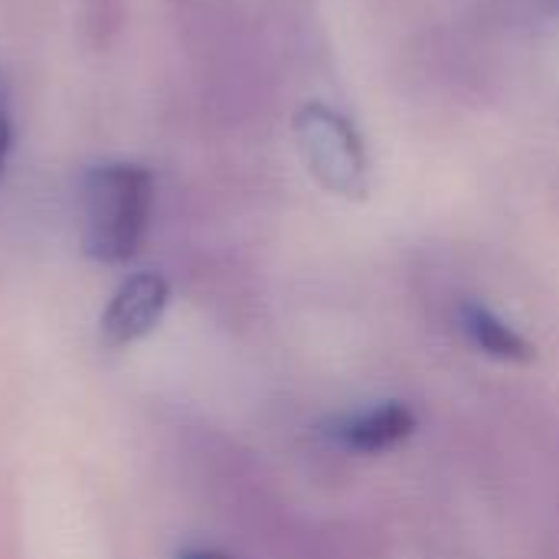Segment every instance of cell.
Listing matches in <instances>:
<instances>
[{"mask_svg": "<svg viewBox=\"0 0 559 559\" xmlns=\"http://www.w3.org/2000/svg\"><path fill=\"white\" fill-rule=\"evenodd\" d=\"M154 174L134 160H102L82 174L79 242L98 265H128L151 229Z\"/></svg>", "mask_w": 559, "mask_h": 559, "instance_id": "6da1fadb", "label": "cell"}, {"mask_svg": "<svg viewBox=\"0 0 559 559\" xmlns=\"http://www.w3.org/2000/svg\"><path fill=\"white\" fill-rule=\"evenodd\" d=\"M295 134L305 151L311 174L337 197L360 200L367 197V151L357 138L354 124L328 108V105H305L295 118Z\"/></svg>", "mask_w": 559, "mask_h": 559, "instance_id": "7a4b0ae2", "label": "cell"}, {"mask_svg": "<svg viewBox=\"0 0 559 559\" xmlns=\"http://www.w3.org/2000/svg\"><path fill=\"white\" fill-rule=\"evenodd\" d=\"M170 308V282L160 272H131L98 314V337L108 350H128L147 341Z\"/></svg>", "mask_w": 559, "mask_h": 559, "instance_id": "3957f363", "label": "cell"}, {"mask_svg": "<svg viewBox=\"0 0 559 559\" xmlns=\"http://www.w3.org/2000/svg\"><path fill=\"white\" fill-rule=\"evenodd\" d=\"M419 426V416L409 403L386 400L367 409H357L350 416H341L328 426V436L344 452L357 455H383L396 445H403Z\"/></svg>", "mask_w": 559, "mask_h": 559, "instance_id": "277c9868", "label": "cell"}, {"mask_svg": "<svg viewBox=\"0 0 559 559\" xmlns=\"http://www.w3.org/2000/svg\"><path fill=\"white\" fill-rule=\"evenodd\" d=\"M459 328L468 337V344L491 360H501V364H531L534 360V344L488 305L465 301L459 308Z\"/></svg>", "mask_w": 559, "mask_h": 559, "instance_id": "5b68a950", "label": "cell"}, {"mask_svg": "<svg viewBox=\"0 0 559 559\" xmlns=\"http://www.w3.org/2000/svg\"><path fill=\"white\" fill-rule=\"evenodd\" d=\"M10 151H13V108H10V88H7V79H3V72H0V180H3V170H7Z\"/></svg>", "mask_w": 559, "mask_h": 559, "instance_id": "8992f818", "label": "cell"}, {"mask_svg": "<svg viewBox=\"0 0 559 559\" xmlns=\"http://www.w3.org/2000/svg\"><path fill=\"white\" fill-rule=\"evenodd\" d=\"M177 559H226L223 554H216V550H210V547H187V550H180Z\"/></svg>", "mask_w": 559, "mask_h": 559, "instance_id": "52a82bcc", "label": "cell"}]
</instances>
